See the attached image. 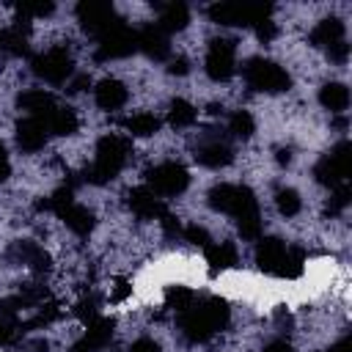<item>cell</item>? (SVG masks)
<instances>
[{"instance_id": "9", "label": "cell", "mask_w": 352, "mask_h": 352, "mask_svg": "<svg viewBox=\"0 0 352 352\" xmlns=\"http://www.w3.org/2000/svg\"><path fill=\"white\" fill-rule=\"evenodd\" d=\"M204 72L212 82H228L236 72V41L234 38H212L206 47Z\"/></svg>"}, {"instance_id": "1", "label": "cell", "mask_w": 352, "mask_h": 352, "mask_svg": "<svg viewBox=\"0 0 352 352\" xmlns=\"http://www.w3.org/2000/svg\"><path fill=\"white\" fill-rule=\"evenodd\" d=\"M231 322V308L223 297H206L179 319V333L187 344H206L212 336L226 330Z\"/></svg>"}, {"instance_id": "40", "label": "cell", "mask_w": 352, "mask_h": 352, "mask_svg": "<svg viewBox=\"0 0 352 352\" xmlns=\"http://www.w3.org/2000/svg\"><path fill=\"white\" fill-rule=\"evenodd\" d=\"M168 72H170V74H176V77H182V74H187V72H190V60H187L184 55H179V58H170V63H168Z\"/></svg>"}, {"instance_id": "42", "label": "cell", "mask_w": 352, "mask_h": 352, "mask_svg": "<svg viewBox=\"0 0 352 352\" xmlns=\"http://www.w3.org/2000/svg\"><path fill=\"white\" fill-rule=\"evenodd\" d=\"M292 160H294V154H292V148H289V146H280V148H275V162H278L280 168L292 165Z\"/></svg>"}, {"instance_id": "4", "label": "cell", "mask_w": 352, "mask_h": 352, "mask_svg": "<svg viewBox=\"0 0 352 352\" xmlns=\"http://www.w3.org/2000/svg\"><path fill=\"white\" fill-rule=\"evenodd\" d=\"M206 204L209 209L220 212V214H228V217H239L250 209H258V201H256V192L248 187V184H234V182H220L214 184L209 192H206Z\"/></svg>"}, {"instance_id": "13", "label": "cell", "mask_w": 352, "mask_h": 352, "mask_svg": "<svg viewBox=\"0 0 352 352\" xmlns=\"http://www.w3.org/2000/svg\"><path fill=\"white\" fill-rule=\"evenodd\" d=\"M16 146L25 151V154H36L47 146L50 140V129H47V121L44 118H33V116H25L19 124H16Z\"/></svg>"}, {"instance_id": "24", "label": "cell", "mask_w": 352, "mask_h": 352, "mask_svg": "<svg viewBox=\"0 0 352 352\" xmlns=\"http://www.w3.org/2000/svg\"><path fill=\"white\" fill-rule=\"evenodd\" d=\"M44 121H47L50 135H58V138H69V135H74V132L80 129V116H77V110H74V107H66V104H58Z\"/></svg>"}, {"instance_id": "10", "label": "cell", "mask_w": 352, "mask_h": 352, "mask_svg": "<svg viewBox=\"0 0 352 352\" xmlns=\"http://www.w3.org/2000/svg\"><path fill=\"white\" fill-rule=\"evenodd\" d=\"M132 52H138V30H132L126 22H118L116 28L99 36V50H96L99 60H118V58H129Z\"/></svg>"}, {"instance_id": "16", "label": "cell", "mask_w": 352, "mask_h": 352, "mask_svg": "<svg viewBox=\"0 0 352 352\" xmlns=\"http://www.w3.org/2000/svg\"><path fill=\"white\" fill-rule=\"evenodd\" d=\"M126 204H129V209H132V214H135L138 220H157V223H160V217L168 212L165 201L157 198L148 187H135V190H129Z\"/></svg>"}, {"instance_id": "29", "label": "cell", "mask_w": 352, "mask_h": 352, "mask_svg": "<svg viewBox=\"0 0 352 352\" xmlns=\"http://www.w3.org/2000/svg\"><path fill=\"white\" fill-rule=\"evenodd\" d=\"M236 231L242 239L248 242H258L261 234H264V220H261V209H250L245 214L236 217Z\"/></svg>"}, {"instance_id": "20", "label": "cell", "mask_w": 352, "mask_h": 352, "mask_svg": "<svg viewBox=\"0 0 352 352\" xmlns=\"http://www.w3.org/2000/svg\"><path fill=\"white\" fill-rule=\"evenodd\" d=\"M113 333H116V330H113V322L104 319V316H96L94 322L85 324V333H82V338L77 341V346H80L82 352H102V349L110 346Z\"/></svg>"}, {"instance_id": "43", "label": "cell", "mask_w": 352, "mask_h": 352, "mask_svg": "<svg viewBox=\"0 0 352 352\" xmlns=\"http://www.w3.org/2000/svg\"><path fill=\"white\" fill-rule=\"evenodd\" d=\"M324 352H352V341H349V336H341L338 341H333Z\"/></svg>"}, {"instance_id": "22", "label": "cell", "mask_w": 352, "mask_h": 352, "mask_svg": "<svg viewBox=\"0 0 352 352\" xmlns=\"http://www.w3.org/2000/svg\"><path fill=\"white\" fill-rule=\"evenodd\" d=\"M344 33H346V28H344V22H341L338 16H324V19H319V22L311 28L308 41H311L314 47H324V50H327V47L344 41Z\"/></svg>"}, {"instance_id": "14", "label": "cell", "mask_w": 352, "mask_h": 352, "mask_svg": "<svg viewBox=\"0 0 352 352\" xmlns=\"http://www.w3.org/2000/svg\"><path fill=\"white\" fill-rule=\"evenodd\" d=\"M94 102H96L99 110L116 113L129 102V88L116 77H104V80H99L94 85Z\"/></svg>"}, {"instance_id": "34", "label": "cell", "mask_w": 352, "mask_h": 352, "mask_svg": "<svg viewBox=\"0 0 352 352\" xmlns=\"http://www.w3.org/2000/svg\"><path fill=\"white\" fill-rule=\"evenodd\" d=\"M52 11H55V6H52L50 0H41V3H22V6H19V16L28 19V22L44 19V16H50Z\"/></svg>"}, {"instance_id": "26", "label": "cell", "mask_w": 352, "mask_h": 352, "mask_svg": "<svg viewBox=\"0 0 352 352\" xmlns=\"http://www.w3.org/2000/svg\"><path fill=\"white\" fill-rule=\"evenodd\" d=\"M162 33H179V30H184L187 25H190V8L184 6V3H170V6H165L162 8V14H160V19L154 22Z\"/></svg>"}, {"instance_id": "37", "label": "cell", "mask_w": 352, "mask_h": 352, "mask_svg": "<svg viewBox=\"0 0 352 352\" xmlns=\"http://www.w3.org/2000/svg\"><path fill=\"white\" fill-rule=\"evenodd\" d=\"M275 36H278V22H272V19H264V22H258V25H256V38H258L261 44H270V41H275Z\"/></svg>"}, {"instance_id": "19", "label": "cell", "mask_w": 352, "mask_h": 352, "mask_svg": "<svg viewBox=\"0 0 352 352\" xmlns=\"http://www.w3.org/2000/svg\"><path fill=\"white\" fill-rule=\"evenodd\" d=\"M16 104L25 110V116L47 118V116L58 107V99H55V94L47 91V88H25V91L16 96Z\"/></svg>"}, {"instance_id": "11", "label": "cell", "mask_w": 352, "mask_h": 352, "mask_svg": "<svg viewBox=\"0 0 352 352\" xmlns=\"http://www.w3.org/2000/svg\"><path fill=\"white\" fill-rule=\"evenodd\" d=\"M77 19L82 22V28L88 33H96V36L107 33L110 28H116L121 22L110 3H94V0H85L77 6Z\"/></svg>"}, {"instance_id": "21", "label": "cell", "mask_w": 352, "mask_h": 352, "mask_svg": "<svg viewBox=\"0 0 352 352\" xmlns=\"http://www.w3.org/2000/svg\"><path fill=\"white\" fill-rule=\"evenodd\" d=\"M204 258L209 264L212 272H226V270H234L239 264V250L234 242L223 239V242H209L204 248Z\"/></svg>"}, {"instance_id": "7", "label": "cell", "mask_w": 352, "mask_h": 352, "mask_svg": "<svg viewBox=\"0 0 352 352\" xmlns=\"http://www.w3.org/2000/svg\"><path fill=\"white\" fill-rule=\"evenodd\" d=\"M146 187L157 198H176V195H182L190 187V170L182 162H176V160L157 162L146 173Z\"/></svg>"}, {"instance_id": "35", "label": "cell", "mask_w": 352, "mask_h": 352, "mask_svg": "<svg viewBox=\"0 0 352 352\" xmlns=\"http://www.w3.org/2000/svg\"><path fill=\"white\" fill-rule=\"evenodd\" d=\"M126 297H132V280H129V278H118V280L110 286L107 300H110L113 305H118V302H124Z\"/></svg>"}, {"instance_id": "25", "label": "cell", "mask_w": 352, "mask_h": 352, "mask_svg": "<svg viewBox=\"0 0 352 352\" xmlns=\"http://www.w3.org/2000/svg\"><path fill=\"white\" fill-rule=\"evenodd\" d=\"M162 121L148 113V110H140V113H132L124 118V135L126 138H154L160 132Z\"/></svg>"}, {"instance_id": "36", "label": "cell", "mask_w": 352, "mask_h": 352, "mask_svg": "<svg viewBox=\"0 0 352 352\" xmlns=\"http://www.w3.org/2000/svg\"><path fill=\"white\" fill-rule=\"evenodd\" d=\"M327 60L336 63V66H344L349 60V44H346V38L338 41V44H333V47H327Z\"/></svg>"}, {"instance_id": "2", "label": "cell", "mask_w": 352, "mask_h": 352, "mask_svg": "<svg viewBox=\"0 0 352 352\" xmlns=\"http://www.w3.org/2000/svg\"><path fill=\"white\" fill-rule=\"evenodd\" d=\"M129 154H132V138H126L121 132H104L96 140L94 162L85 168V182L94 187L110 184L124 170Z\"/></svg>"}, {"instance_id": "5", "label": "cell", "mask_w": 352, "mask_h": 352, "mask_svg": "<svg viewBox=\"0 0 352 352\" xmlns=\"http://www.w3.org/2000/svg\"><path fill=\"white\" fill-rule=\"evenodd\" d=\"M349 165H352L349 140H338L324 157L316 160V165H314V182L322 184V187H327V190L344 187L346 179H349Z\"/></svg>"}, {"instance_id": "12", "label": "cell", "mask_w": 352, "mask_h": 352, "mask_svg": "<svg viewBox=\"0 0 352 352\" xmlns=\"http://www.w3.org/2000/svg\"><path fill=\"white\" fill-rule=\"evenodd\" d=\"M286 253H289V245L280 236H261L256 245V267L264 275L280 278L283 264H286Z\"/></svg>"}, {"instance_id": "18", "label": "cell", "mask_w": 352, "mask_h": 352, "mask_svg": "<svg viewBox=\"0 0 352 352\" xmlns=\"http://www.w3.org/2000/svg\"><path fill=\"white\" fill-rule=\"evenodd\" d=\"M138 52H143L148 60H165L170 58V38L157 25H146L138 30Z\"/></svg>"}, {"instance_id": "17", "label": "cell", "mask_w": 352, "mask_h": 352, "mask_svg": "<svg viewBox=\"0 0 352 352\" xmlns=\"http://www.w3.org/2000/svg\"><path fill=\"white\" fill-rule=\"evenodd\" d=\"M55 217L63 220V226H66L74 236H91L94 228H96V214H94L88 206L77 204V201H72L69 206H63Z\"/></svg>"}, {"instance_id": "6", "label": "cell", "mask_w": 352, "mask_h": 352, "mask_svg": "<svg viewBox=\"0 0 352 352\" xmlns=\"http://www.w3.org/2000/svg\"><path fill=\"white\" fill-rule=\"evenodd\" d=\"M272 6L264 3H214L209 6V19L223 28H256L270 19Z\"/></svg>"}, {"instance_id": "38", "label": "cell", "mask_w": 352, "mask_h": 352, "mask_svg": "<svg viewBox=\"0 0 352 352\" xmlns=\"http://www.w3.org/2000/svg\"><path fill=\"white\" fill-rule=\"evenodd\" d=\"M16 336H19V322H14V319H0V346L11 344Z\"/></svg>"}, {"instance_id": "33", "label": "cell", "mask_w": 352, "mask_h": 352, "mask_svg": "<svg viewBox=\"0 0 352 352\" xmlns=\"http://www.w3.org/2000/svg\"><path fill=\"white\" fill-rule=\"evenodd\" d=\"M74 314H77V319H82L85 324L94 322L96 316H102V314H99V300H96V294H82V297L74 302Z\"/></svg>"}, {"instance_id": "15", "label": "cell", "mask_w": 352, "mask_h": 352, "mask_svg": "<svg viewBox=\"0 0 352 352\" xmlns=\"http://www.w3.org/2000/svg\"><path fill=\"white\" fill-rule=\"evenodd\" d=\"M192 157H195L198 165L212 168V170H220V168H226V165L234 162V148L226 140H220V138H206V140H201L195 146V154Z\"/></svg>"}, {"instance_id": "41", "label": "cell", "mask_w": 352, "mask_h": 352, "mask_svg": "<svg viewBox=\"0 0 352 352\" xmlns=\"http://www.w3.org/2000/svg\"><path fill=\"white\" fill-rule=\"evenodd\" d=\"M261 352H294V346L286 341V338H272V341H267L264 344V349Z\"/></svg>"}, {"instance_id": "30", "label": "cell", "mask_w": 352, "mask_h": 352, "mask_svg": "<svg viewBox=\"0 0 352 352\" xmlns=\"http://www.w3.org/2000/svg\"><path fill=\"white\" fill-rule=\"evenodd\" d=\"M228 132H231L234 138H239V140H250L253 132H256V118H253V113L245 110V107L234 110V113L228 116Z\"/></svg>"}, {"instance_id": "31", "label": "cell", "mask_w": 352, "mask_h": 352, "mask_svg": "<svg viewBox=\"0 0 352 352\" xmlns=\"http://www.w3.org/2000/svg\"><path fill=\"white\" fill-rule=\"evenodd\" d=\"M275 209L280 217H297L302 212V198L294 187H280L275 192Z\"/></svg>"}, {"instance_id": "8", "label": "cell", "mask_w": 352, "mask_h": 352, "mask_svg": "<svg viewBox=\"0 0 352 352\" xmlns=\"http://www.w3.org/2000/svg\"><path fill=\"white\" fill-rule=\"evenodd\" d=\"M30 66H33V74L41 77V80L50 82V85H63V82H69L72 74H74L72 55H69V50H66L63 44H55V47H47L44 52H38V55L30 60Z\"/></svg>"}, {"instance_id": "3", "label": "cell", "mask_w": 352, "mask_h": 352, "mask_svg": "<svg viewBox=\"0 0 352 352\" xmlns=\"http://www.w3.org/2000/svg\"><path fill=\"white\" fill-rule=\"evenodd\" d=\"M242 80L258 94H283L292 88V74L270 58H248L242 63Z\"/></svg>"}, {"instance_id": "39", "label": "cell", "mask_w": 352, "mask_h": 352, "mask_svg": "<svg viewBox=\"0 0 352 352\" xmlns=\"http://www.w3.org/2000/svg\"><path fill=\"white\" fill-rule=\"evenodd\" d=\"M129 352H162V346H160L154 338H138V341L129 346Z\"/></svg>"}, {"instance_id": "32", "label": "cell", "mask_w": 352, "mask_h": 352, "mask_svg": "<svg viewBox=\"0 0 352 352\" xmlns=\"http://www.w3.org/2000/svg\"><path fill=\"white\" fill-rule=\"evenodd\" d=\"M182 239L190 242V245H195V248H206V245L212 242L209 228H206L204 223H198V220H192V223H187V226L182 228Z\"/></svg>"}, {"instance_id": "23", "label": "cell", "mask_w": 352, "mask_h": 352, "mask_svg": "<svg viewBox=\"0 0 352 352\" xmlns=\"http://www.w3.org/2000/svg\"><path fill=\"white\" fill-rule=\"evenodd\" d=\"M316 99H319V104L324 107V110H330L333 116H341L346 107H349V88L344 85V82H336V80H330V82H324L322 88H319V94H316Z\"/></svg>"}, {"instance_id": "28", "label": "cell", "mask_w": 352, "mask_h": 352, "mask_svg": "<svg viewBox=\"0 0 352 352\" xmlns=\"http://www.w3.org/2000/svg\"><path fill=\"white\" fill-rule=\"evenodd\" d=\"M195 305V292L184 283H170L165 286V308L176 311V314H184Z\"/></svg>"}, {"instance_id": "44", "label": "cell", "mask_w": 352, "mask_h": 352, "mask_svg": "<svg viewBox=\"0 0 352 352\" xmlns=\"http://www.w3.org/2000/svg\"><path fill=\"white\" fill-rule=\"evenodd\" d=\"M11 176V165H8V157H0V182Z\"/></svg>"}, {"instance_id": "27", "label": "cell", "mask_w": 352, "mask_h": 352, "mask_svg": "<svg viewBox=\"0 0 352 352\" xmlns=\"http://www.w3.org/2000/svg\"><path fill=\"white\" fill-rule=\"evenodd\" d=\"M198 121V107L187 99H173L168 107V126L170 129H190Z\"/></svg>"}]
</instances>
